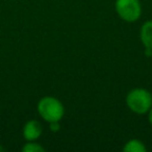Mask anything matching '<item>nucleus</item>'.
Instances as JSON below:
<instances>
[{"label": "nucleus", "instance_id": "nucleus-10", "mask_svg": "<svg viewBox=\"0 0 152 152\" xmlns=\"http://www.w3.org/2000/svg\"><path fill=\"white\" fill-rule=\"evenodd\" d=\"M4 147H3V146L2 145H1V144H0V152H3V151H4Z\"/></svg>", "mask_w": 152, "mask_h": 152}, {"label": "nucleus", "instance_id": "nucleus-3", "mask_svg": "<svg viewBox=\"0 0 152 152\" xmlns=\"http://www.w3.org/2000/svg\"><path fill=\"white\" fill-rule=\"evenodd\" d=\"M115 10L119 17L128 23L137 21L142 16V4L140 0H116Z\"/></svg>", "mask_w": 152, "mask_h": 152}, {"label": "nucleus", "instance_id": "nucleus-8", "mask_svg": "<svg viewBox=\"0 0 152 152\" xmlns=\"http://www.w3.org/2000/svg\"><path fill=\"white\" fill-rule=\"evenodd\" d=\"M50 124V130L51 131H58L59 128H61V125H59V122H52L49 123Z\"/></svg>", "mask_w": 152, "mask_h": 152}, {"label": "nucleus", "instance_id": "nucleus-9", "mask_svg": "<svg viewBox=\"0 0 152 152\" xmlns=\"http://www.w3.org/2000/svg\"><path fill=\"white\" fill-rule=\"evenodd\" d=\"M147 114H148V121H149L150 125L152 126V106H151V108H150L149 112H148Z\"/></svg>", "mask_w": 152, "mask_h": 152}, {"label": "nucleus", "instance_id": "nucleus-7", "mask_svg": "<svg viewBox=\"0 0 152 152\" xmlns=\"http://www.w3.org/2000/svg\"><path fill=\"white\" fill-rule=\"evenodd\" d=\"M46 149L41 144L37 143L36 141H29L24 144L22 147V152H45Z\"/></svg>", "mask_w": 152, "mask_h": 152}, {"label": "nucleus", "instance_id": "nucleus-1", "mask_svg": "<svg viewBox=\"0 0 152 152\" xmlns=\"http://www.w3.org/2000/svg\"><path fill=\"white\" fill-rule=\"evenodd\" d=\"M40 117L47 123L59 122L65 115V106L59 99L52 96L41 98L37 105Z\"/></svg>", "mask_w": 152, "mask_h": 152}, {"label": "nucleus", "instance_id": "nucleus-5", "mask_svg": "<svg viewBox=\"0 0 152 152\" xmlns=\"http://www.w3.org/2000/svg\"><path fill=\"white\" fill-rule=\"evenodd\" d=\"M140 40L145 48L152 49V20H148L141 26Z\"/></svg>", "mask_w": 152, "mask_h": 152}, {"label": "nucleus", "instance_id": "nucleus-6", "mask_svg": "<svg viewBox=\"0 0 152 152\" xmlns=\"http://www.w3.org/2000/svg\"><path fill=\"white\" fill-rule=\"evenodd\" d=\"M123 151L124 152H147V147L145 143L141 140L132 139L124 144L123 146Z\"/></svg>", "mask_w": 152, "mask_h": 152}, {"label": "nucleus", "instance_id": "nucleus-4", "mask_svg": "<svg viewBox=\"0 0 152 152\" xmlns=\"http://www.w3.org/2000/svg\"><path fill=\"white\" fill-rule=\"evenodd\" d=\"M43 133V126L38 120H28L24 124L23 129H22V134H23L24 140L27 142L29 141H37L41 137Z\"/></svg>", "mask_w": 152, "mask_h": 152}, {"label": "nucleus", "instance_id": "nucleus-2", "mask_svg": "<svg viewBox=\"0 0 152 152\" xmlns=\"http://www.w3.org/2000/svg\"><path fill=\"white\" fill-rule=\"evenodd\" d=\"M126 105L137 115H145L152 106V94L143 88H135L126 95Z\"/></svg>", "mask_w": 152, "mask_h": 152}]
</instances>
